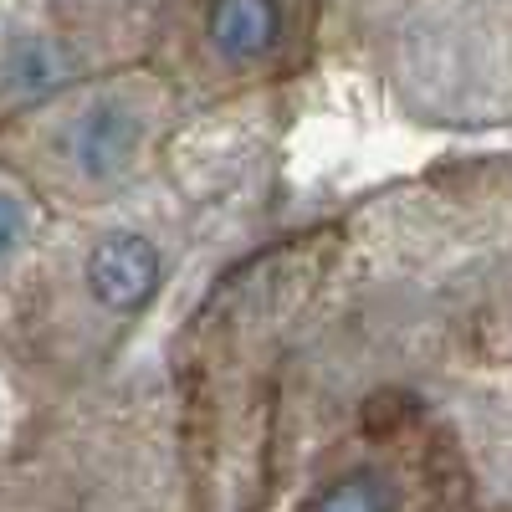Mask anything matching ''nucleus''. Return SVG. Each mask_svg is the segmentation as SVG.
I'll return each mask as SVG.
<instances>
[{
	"instance_id": "f257e3e1",
	"label": "nucleus",
	"mask_w": 512,
	"mask_h": 512,
	"mask_svg": "<svg viewBox=\"0 0 512 512\" xmlns=\"http://www.w3.org/2000/svg\"><path fill=\"white\" fill-rule=\"evenodd\" d=\"M88 282L98 292V303L118 308V313H134L149 303V292L159 282V256L144 236H108L98 251H93V262H88Z\"/></svg>"
},
{
	"instance_id": "f03ea898",
	"label": "nucleus",
	"mask_w": 512,
	"mask_h": 512,
	"mask_svg": "<svg viewBox=\"0 0 512 512\" xmlns=\"http://www.w3.org/2000/svg\"><path fill=\"white\" fill-rule=\"evenodd\" d=\"M134 139H139L134 113H128L123 103H113V98H103V103H93L72 123L67 149H72V159L88 169V175H113V169L134 154Z\"/></svg>"
},
{
	"instance_id": "7ed1b4c3",
	"label": "nucleus",
	"mask_w": 512,
	"mask_h": 512,
	"mask_svg": "<svg viewBox=\"0 0 512 512\" xmlns=\"http://www.w3.org/2000/svg\"><path fill=\"white\" fill-rule=\"evenodd\" d=\"M277 11L272 6H256V0H231V6H216L210 11V41L231 57H251L262 52L267 41L277 36Z\"/></svg>"
},
{
	"instance_id": "20e7f679",
	"label": "nucleus",
	"mask_w": 512,
	"mask_h": 512,
	"mask_svg": "<svg viewBox=\"0 0 512 512\" xmlns=\"http://www.w3.org/2000/svg\"><path fill=\"white\" fill-rule=\"evenodd\" d=\"M62 57H57V47H47V41H26V47H16L11 52V88L21 93V98H36V93H47L52 82L62 77Z\"/></svg>"
},
{
	"instance_id": "39448f33",
	"label": "nucleus",
	"mask_w": 512,
	"mask_h": 512,
	"mask_svg": "<svg viewBox=\"0 0 512 512\" xmlns=\"http://www.w3.org/2000/svg\"><path fill=\"white\" fill-rule=\"evenodd\" d=\"M308 512H390V497H384V482L359 472V477H344L333 482Z\"/></svg>"
},
{
	"instance_id": "423d86ee",
	"label": "nucleus",
	"mask_w": 512,
	"mask_h": 512,
	"mask_svg": "<svg viewBox=\"0 0 512 512\" xmlns=\"http://www.w3.org/2000/svg\"><path fill=\"white\" fill-rule=\"evenodd\" d=\"M21 226H26V216H21V200L0 190V251H11V246L21 241Z\"/></svg>"
}]
</instances>
